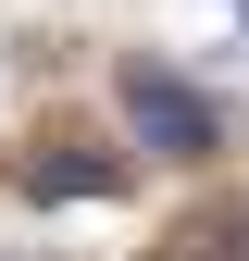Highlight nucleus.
<instances>
[{"label": "nucleus", "mask_w": 249, "mask_h": 261, "mask_svg": "<svg viewBox=\"0 0 249 261\" xmlns=\"http://www.w3.org/2000/svg\"><path fill=\"white\" fill-rule=\"evenodd\" d=\"M13 187H25V199H112V187H124V149H87V137H50L38 162H13Z\"/></svg>", "instance_id": "f03ea898"}, {"label": "nucleus", "mask_w": 249, "mask_h": 261, "mask_svg": "<svg viewBox=\"0 0 249 261\" xmlns=\"http://www.w3.org/2000/svg\"><path fill=\"white\" fill-rule=\"evenodd\" d=\"M112 100H124V137H137L150 162H212V149H225V112H212L187 75H162V62H124Z\"/></svg>", "instance_id": "f257e3e1"}, {"label": "nucleus", "mask_w": 249, "mask_h": 261, "mask_svg": "<svg viewBox=\"0 0 249 261\" xmlns=\"http://www.w3.org/2000/svg\"><path fill=\"white\" fill-rule=\"evenodd\" d=\"M162 261H249V199L237 212H212V224H175V249Z\"/></svg>", "instance_id": "7ed1b4c3"}]
</instances>
